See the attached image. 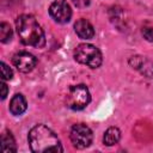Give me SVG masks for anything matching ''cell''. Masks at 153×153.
Masks as SVG:
<instances>
[{
    "instance_id": "6",
    "label": "cell",
    "mask_w": 153,
    "mask_h": 153,
    "mask_svg": "<svg viewBox=\"0 0 153 153\" xmlns=\"http://www.w3.org/2000/svg\"><path fill=\"white\" fill-rule=\"evenodd\" d=\"M49 14L56 23L65 24L71 20L72 10H71V6L65 0H56L50 5Z\"/></svg>"
},
{
    "instance_id": "10",
    "label": "cell",
    "mask_w": 153,
    "mask_h": 153,
    "mask_svg": "<svg viewBox=\"0 0 153 153\" xmlns=\"http://www.w3.org/2000/svg\"><path fill=\"white\" fill-rule=\"evenodd\" d=\"M120 139H121V131H120V129L116 128V127H110V128H108L106 131L104 133V137H103L104 143H105L106 146H112V145L117 143V142L120 141Z\"/></svg>"
},
{
    "instance_id": "13",
    "label": "cell",
    "mask_w": 153,
    "mask_h": 153,
    "mask_svg": "<svg viewBox=\"0 0 153 153\" xmlns=\"http://www.w3.org/2000/svg\"><path fill=\"white\" fill-rule=\"evenodd\" d=\"M0 66H1V76H2V80H10V79H12V71H11V68L5 62H1Z\"/></svg>"
},
{
    "instance_id": "2",
    "label": "cell",
    "mask_w": 153,
    "mask_h": 153,
    "mask_svg": "<svg viewBox=\"0 0 153 153\" xmlns=\"http://www.w3.org/2000/svg\"><path fill=\"white\" fill-rule=\"evenodd\" d=\"M29 145L32 152L45 153V152H62L60 140L55 133L45 127L44 124H37L29 131Z\"/></svg>"
},
{
    "instance_id": "9",
    "label": "cell",
    "mask_w": 153,
    "mask_h": 153,
    "mask_svg": "<svg viewBox=\"0 0 153 153\" xmlns=\"http://www.w3.org/2000/svg\"><path fill=\"white\" fill-rule=\"evenodd\" d=\"M26 108H27V104H26V99L24 98V96L20 93L14 94L10 103V111L12 112V115L19 116L23 112H25Z\"/></svg>"
},
{
    "instance_id": "11",
    "label": "cell",
    "mask_w": 153,
    "mask_h": 153,
    "mask_svg": "<svg viewBox=\"0 0 153 153\" xmlns=\"http://www.w3.org/2000/svg\"><path fill=\"white\" fill-rule=\"evenodd\" d=\"M1 149L2 152H16V141L10 131H5L1 136Z\"/></svg>"
},
{
    "instance_id": "8",
    "label": "cell",
    "mask_w": 153,
    "mask_h": 153,
    "mask_svg": "<svg viewBox=\"0 0 153 153\" xmlns=\"http://www.w3.org/2000/svg\"><path fill=\"white\" fill-rule=\"evenodd\" d=\"M74 30L76 35L82 39H91L94 36V29L92 24L86 19H79L74 24Z\"/></svg>"
},
{
    "instance_id": "16",
    "label": "cell",
    "mask_w": 153,
    "mask_h": 153,
    "mask_svg": "<svg viewBox=\"0 0 153 153\" xmlns=\"http://www.w3.org/2000/svg\"><path fill=\"white\" fill-rule=\"evenodd\" d=\"M1 88H2V92H1V99H5L6 96H7V85L2 81L1 82Z\"/></svg>"
},
{
    "instance_id": "4",
    "label": "cell",
    "mask_w": 153,
    "mask_h": 153,
    "mask_svg": "<svg viewBox=\"0 0 153 153\" xmlns=\"http://www.w3.org/2000/svg\"><path fill=\"white\" fill-rule=\"evenodd\" d=\"M91 100L87 87L82 84L72 86L66 94V105L72 110L84 109Z\"/></svg>"
},
{
    "instance_id": "5",
    "label": "cell",
    "mask_w": 153,
    "mask_h": 153,
    "mask_svg": "<svg viewBox=\"0 0 153 153\" xmlns=\"http://www.w3.org/2000/svg\"><path fill=\"white\" fill-rule=\"evenodd\" d=\"M93 134L92 130L84 123H79L73 126L71 130V141L76 148H86L92 143Z\"/></svg>"
},
{
    "instance_id": "7",
    "label": "cell",
    "mask_w": 153,
    "mask_h": 153,
    "mask_svg": "<svg viewBox=\"0 0 153 153\" xmlns=\"http://www.w3.org/2000/svg\"><path fill=\"white\" fill-rule=\"evenodd\" d=\"M12 61H13V65L17 67V69H18L19 72H23V73H29V72H31V71L35 68L36 63H37L36 57H35L32 54L27 53V51L17 53V54L13 56Z\"/></svg>"
},
{
    "instance_id": "1",
    "label": "cell",
    "mask_w": 153,
    "mask_h": 153,
    "mask_svg": "<svg viewBox=\"0 0 153 153\" xmlns=\"http://www.w3.org/2000/svg\"><path fill=\"white\" fill-rule=\"evenodd\" d=\"M16 27L19 36V39L23 44L35 47V48H43L45 45V36L31 14H22L16 20Z\"/></svg>"
},
{
    "instance_id": "12",
    "label": "cell",
    "mask_w": 153,
    "mask_h": 153,
    "mask_svg": "<svg viewBox=\"0 0 153 153\" xmlns=\"http://www.w3.org/2000/svg\"><path fill=\"white\" fill-rule=\"evenodd\" d=\"M11 38H12V29L7 23L2 22L0 24V41L2 43H7L8 41H11Z\"/></svg>"
},
{
    "instance_id": "14",
    "label": "cell",
    "mask_w": 153,
    "mask_h": 153,
    "mask_svg": "<svg viewBox=\"0 0 153 153\" xmlns=\"http://www.w3.org/2000/svg\"><path fill=\"white\" fill-rule=\"evenodd\" d=\"M142 35H143V37L147 41L152 42L153 41V27H151V26H143L142 27Z\"/></svg>"
},
{
    "instance_id": "15",
    "label": "cell",
    "mask_w": 153,
    "mask_h": 153,
    "mask_svg": "<svg viewBox=\"0 0 153 153\" xmlns=\"http://www.w3.org/2000/svg\"><path fill=\"white\" fill-rule=\"evenodd\" d=\"M72 1H73V4H74L76 7H80V8L86 7V6L90 5V0H72Z\"/></svg>"
},
{
    "instance_id": "3",
    "label": "cell",
    "mask_w": 153,
    "mask_h": 153,
    "mask_svg": "<svg viewBox=\"0 0 153 153\" xmlns=\"http://www.w3.org/2000/svg\"><path fill=\"white\" fill-rule=\"evenodd\" d=\"M74 59L81 63L86 65L90 68H98L102 65L103 57L100 50L88 43L79 44L74 50Z\"/></svg>"
}]
</instances>
